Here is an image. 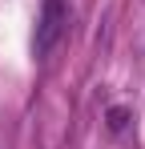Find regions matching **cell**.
I'll use <instances>...</instances> for the list:
<instances>
[{"instance_id": "7a4b0ae2", "label": "cell", "mask_w": 145, "mask_h": 149, "mask_svg": "<svg viewBox=\"0 0 145 149\" xmlns=\"http://www.w3.org/2000/svg\"><path fill=\"white\" fill-rule=\"evenodd\" d=\"M129 117H133V113H129L125 105H113V109L105 113V121H109V129H113V133H125V125H129Z\"/></svg>"}, {"instance_id": "6da1fadb", "label": "cell", "mask_w": 145, "mask_h": 149, "mask_svg": "<svg viewBox=\"0 0 145 149\" xmlns=\"http://www.w3.org/2000/svg\"><path fill=\"white\" fill-rule=\"evenodd\" d=\"M65 24H69V4L65 0H45L40 4V20H36V36H32L36 56H48L56 49V40L65 36Z\"/></svg>"}]
</instances>
